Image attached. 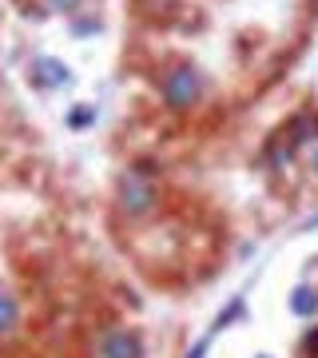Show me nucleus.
Returning <instances> with one entry per match:
<instances>
[{
  "label": "nucleus",
  "mask_w": 318,
  "mask_h": 358,
  "mask_svg": "<svg viewBox=\"0 0 318 358\" xmlns=\"http://www.w3.org/2000/svg\"><path fill=\"white\" fill-rule=\"evenodd\" d=\"M164 96H167L171 108H191L195 96H199V80H195V72H191V68H175V72L164 80Z\"/></svg>",
  "instance_id": "f257e3e1"
},
{
  "label": "nucleus",
  "mask_w": 318,
  "mask_h": 358,
  "mask_svg": "<svg viewBox=\"0 0 318 358\" xmlns=\"http://www.w3.org/2000/svg\"><path fill=\"white\" fill-rule=\"evenodd\" d=\"M140 355H143L140 338H136V334H127V331L108 334L103 346H100V358H140Z\"/></svg>",
  "instance_id": "f03ea898"
},
{
  "label": "nucleus",
  "mask_w": 318,
  "mask_h": 358,
  "mask_svg": "<svg viewBox=\"0 0 318 358\" xmlns=\"http://www.w3.org/2000/svg\"><path fill=\"white\" fill-rule=\"evenodd\" d=\"M124 207H131V211L152 207V187H147L140 176H127L124 179Z\"/></svg>",
  "instance_id": "7ed1b4c3"
},
{
  "label": "nucleus",
  "mask_w": 318,
  "mask_h": 358,
  "mask_svg": "<svg viewBox=\"0 0 318 358\" xmlns=\"http://www.w3.org/2000/svg\"><path fill=\"white\" fill-rule=\"evenodd\" d=\"M291 307H294V315H315V310H318V299H315L310 291H294Z\"/></svg>",
  "instance_id": "20e7f679"
},
{
  "label": "nucleus",
  "mask_w": 318,
  "mask_h": 358,
  "mask_svg": "<svg viewBox=\"0 0 318 358\" xmlns=\"http://www.w3.org/2000/svg\"><path fill=\"white\" fill-rule=\"evenodd\" d=\"M13 322H16V303L8 294H0V331H8Z\"/></svg>",
  "instance_id": "39448f33"
}]
</instances>
